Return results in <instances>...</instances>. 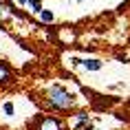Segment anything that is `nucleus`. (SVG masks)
<instances>
[{
	"instance_id": "7",
	"label": "nucleus",
	"mask_w": 130,
	"mask_h": 130,
	"mask_svg": "<svg viewBox=\"0 0 130 130\" xmlns=\"http://www.w3.org/2000/svg\"><path fill=\"white\" fill-rule=\"evenodd\" d=\"M40 13H42V20L44 22H53V13H51V11H44V9H42Z\"/></svg>"
},
{
	"instance_id": "2",
	"label": "nucleus",
	"mask_w": 130,
	"mask_h": 130,
	"mask_svg": "<svg viewBox=\"0 0 130 130\" xmlns=\"http://www.w3.org/2000/svg\"><path fill=\"white\" fill-rule=\"evenodd\" d=\"M33 130H66V126L55 115H40L33 121Z\"/></svg>"
},
{
	"instance_id": "6",
	"label": "nucleus",
	"mask_w": 130,
	"mask_h": 130,
	"mask_svg": "<svg viewBox=\"0 0 130 130\" xmlns=\"http://www.w3.org/2000/svg\"><path fill=\"white\" fill-rule=\"evenodd\" d=\"M75 119L79 123H84V121H88V112H82V110H79V112H75Z\"/></svg>"
},
{
	"instance_id": "9",
	"label": "nucleus",
	"mask_w": 130,
	"mask_h": 130,
	"mask_svg": "<svg viewBox=\"0 0 130 130\" xmlns=\"http://www.w3.org/2000/svg\"><path fill=\"white\" fill-rule=\"evenodd\" d=\"M15 2H20V5H24V2H29V0H15Z\"/></svg>"
},
{
	"instance_id": "8",
	"label": "nucleus",
	"mask_w": 130,
	"mask_h": 130,
	"mask_svg": "<svg viewBox=\"0 0 130 130\" xmlns=\"http://www.w3.org/2000/svg\"><path fill=\"white\" fill-rule=\"evenodd\" d=\"M2 110H5V115H13V104L7 102L5 106H2Z\"/></svg>"
},
{
	"instance_id": "3",
	"label": "nucleus",
	"mask_w": 130,
	"mask_h": 130,
	"mask_svg": "<svg viewBox=\"0 0 130 130\" xmlns=\"http://www.w3.org/2000/svg\"><path fill=\"white\" fill-rule=\"evenodd\" d=\"M13 82V71L7 62H0V86H7Z\"/></svg>"
},
{
	"instance_id": "1",
	"label": "nucleus",
	"mask_w": 130,
	"mask_h": 130,
	"mask_svg": "<svg viewBox=\"0 0 130 130\" xmlns=\"http://www.w3.org/2000/svg\"><path fill=\"white\" fill-rule=\"evenodd\" d=\"M44 104L51 110H60V112H69L75 108V95L69 93L62 84H53L48 86L44 93Z\"/></svg>"
},
{
	"instance_id": "4",
	"label": "nucleus",
	"mask_w": 130,
	"mask_h": 130,
	"mask_svg": "<svg viewBox=\"0 0 130 130\" xmlns=\"http://www.w3.org/2000/svg\"><path fill=\"white\" fill-rule=\"evenodd\" d=\"M82 64H84V69H88V71H99L104 66L99 60H82Z\"/></svg>"
},
{
	"instance_id": "5",
	"label": "nucleus",
	"mask_w": 130,
	"mask_h": 130,
	"mask_svg": "<svg viewBox=\"0 0 130 130\" xmlns=\"http://www.w3.org/2000/svg\"><path fill=\"white\" fill-rule=\"evenodd\" d=\"M29 7H31V11L40 13L42 11V0H29Z\"/></svg>"
}]
</instances>
